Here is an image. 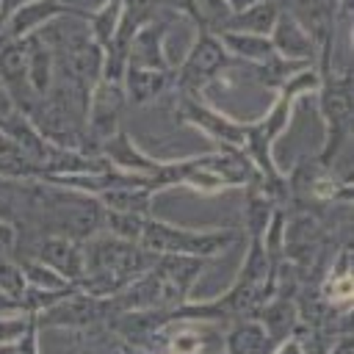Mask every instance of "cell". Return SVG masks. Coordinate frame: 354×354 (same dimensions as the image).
<instances>
[{
	"instance_id": "obj_1",
	"label": "cell",
	"mask_w": 354,
	"mask_h": 354,
	"mask_svg": "<svg viewBox=\"0 0 354 354\" xmlns=\"http://www.w3.org/2000/svg\"><path fill=\"white\" fill-rule=\"evenodd\" d=\"M235 238H238L235 230H191V227H177V224L149 216L138 246L155 257L185 254V257L210 260L213 254H221L224 249H230L235 243Z\"/></svg>"
},
{
	"instance_id": "obj_2",
	"label": "cell",
	"mask_w": 354,
	"mask_h": 354,
	"mask_svg": "<svg viewBox=\"0 0 354 354\" xmlns=\"http://www.w3.org/2000/svg\"><path fill=\"white\" fill-rule=\"evenodd\" d=\"M318 111L326 127V138L324 147L318 152L321 166L335 163V158L346 149L348 136H351V75L340 72V75H326L321 77V88H318Z\"/></svg>"
},
{
	"instance_id": "obj_3",
	"label": "cell",
	"mask_w": 354,
	"mask_h": 354,
	"mask_svg": "<svg viewBox=\"0 0 354 354\" xmlns=\"http://www.w3.org/2000/svg\"><path fill=\"white\" fill-rule=\"evenodd\" d=\"M227 64H230V55L218 41V36L199 30L180 69L171 75V83L180 88V94L196 97V91H202L210 80H216L227 69Z\"/></svg>"
},
{
	"instance_id": "obj_4",
	"label": "cell",
	"mask_w": 354,
	"mask_h": 354,
	"mask_svg": "<svg viewBox=\"0 0 354 354\" xmlns=\"http://www.w3.org/2000/svg\"><path fill=\"white\" fill-rule=\"evenodd\" d=\"M180 122H185L188 127L199 130L202 136H207L210 141H216V147H243L246 138V124L249 122H238L216 108H210L207 102H202L199 97H180Z\"/></svg>"
},
{
	"instance_id": "obj_5",
	"label": "cell",
	"mask_w": 354,
	"mask_h": 354,
	"mask_svg": "<svg viewBox=\"0 0 354 354\" xmlns=\"http://www.w3.org/2000/svg\"><path fill=\"white\" fill-rule=\"evenodd\" d=\"M72 14H80V11H75L72 6H64L61 0H28V3L14 6L3 17L0 36L3 39H28V36L39 33L41 28H47L50 22L72 17Z\"/></svg>"
},
{
	"instance_id": "obj_6",
	"label": "cell",
	"mask_w": 354,
	"mask_h": 354,
	"mask_svg": "<svg viewBox=\"0 0 354 354\" xmlns=\"http://www.w3.org/2000/svg\"><path fill=\"white\" fill-rule=\"evenodd\" d=\"M36 260H41L44 266H50L53 271H58L66 282L77 285L83 271H86V260H83V243L72 241L66 235H39L30 246V252H25Z\"/></svg>"
},
{
	"instance_id": "obj_7",
	"label": "cell",
	"mask_w": 354,
	"mask_h": 354,
	"mask_svg": "<svg viewBox=\"0 0 354 354\" xmlns=\"http://www.w3.org/2000/svg\"><path fill=\"white\" fill-rule=\"evenodd\" d=\"M105 315V299H94L83 290H72L69 296H64L61 301H55L53 307H47L44 313L36 315L39 329H53V326H88L94 321H100Z\"/></svg>"
},
{
	"instance_id": "obj_8",
	"label": "cell",
	"mask_w": 354,
	"mask_h": 354,
	"mask_svg": "<svg viewBox=\"0 0 354 354\" xmlns=\"http://www.w3.org/2000/svg\"><path fill=\"white\" fill-rule=\"evenodd\" d=\"M271 44H274V53L282 58V61H293V64H318V47L315 41L310 39V33L288 14L279 8V17L271 28Z\"/></svg>"
},
{
	"instance_id": "obj_9",
	"label": "cell",
	"mask_w": 354,
	"mask_h": 354,
	"mask_svg": "<svg viewBox=\"0 0 354 354\" xmlns=\"http://www.w3.org/2000/svg\"><path fill=\"white\" fill-rule=\"evenodd\" d=\"M100 155L105 158V163L116 171H124V174H136V177H152L160 166V160H152L124 130H116L102 147H100Z\"/></svg>"
},
{
	"instance_id": "obj_10",
	"label": "cell",
	"mask_w": 354,
	"mask_h": 354,
	"mask_svg": "<svg viewBox=\"0 0 354 354\" xmlns=\"http://www.w3.org/2000/svg\"><path fill=\"white\" fill-rule=\"evenodd\" d=\"M166 22H147L138 28L127 44V66L136 69H158V72H171L166 61Z\"/></svg>"
},
{
	"instance_id": "obj_11",
	"label": "cell",
	"mask_w": 354,
	"mask_h": 354,
	"mask_svg": "<svg viewBox=\"0 0 354 354\" xmlns=\"http://www.w3.org/2000/svg\"><path fill=\"white\" fill-rule=\"evenodd\" d=\"M169 86H171V72L124 66V75H122V94H124V102H133V105L155 102L158 97L166 94Z\"/></svg>"
},
{
	"instance_id": "obj_12",
	"label": "cell",
	"mask_w": 354,
	"mask_h": 354,
	"mask_svg": "<svg viewBox=\"0 0 354 354\" xmlns=\"http://www.w3.org/2000/svg\"><path fill=\"white\" fill-rule=\"evenodd\" d=\"M274 340L257 318H238L224 335L227 354H271Z\"/></svg>"
},
{
	"instance_id": "obj_13",
	"label": "cell",
	"mask_w": 354,
	"mask_h": 354,
	"mask_svg": "<svg viewBox=\"0 0 354 354\" xmlns=\"http://www.w3.org/2000/svg\"><path fill=\"white\" fill-rule=\"evenodd\" d=\"M277 17H279V3L277 0H263V3H254V6H249L243 11L230 14L224 30H230V33H252V36H271V28H274Z\"/></svg>"
},
{
	"instance_id": "obj_14",
	"label": "cell",
	"mask_w": 354,
	"mask_h": 354,
	"mask_svg": "<svg viewBox=\"0 0 354 354\" xmlns=\"http://www.w3.org/2000/svg\"><path fill=\"white\" fill-rule=\"evenodd\" d=\"M254 318L263 324V329L268 332V337L274 340V346L282 343L285 337H293V335H296V321H299V315H296V304H293L290 299L271 296V299L254 313Z\"/></svg>"
},
{
	"instance_id": "obj_15",
	"label": "cell",
	"mask_w": 354,
	"mask_h": 354,
	"mask_svg": "<svg viewBox=\"0 0 354 354\" xmlns=\"http://www.w3.org/2000/svg\"><path fill=\"white\" fill-rule=\"evenodd\" d=\"M218 41L224 44V50H227L230 58H241V61H246L252 66H260V64L277 58L274 44H271L268 36H252V33H230V30H224V33H218Z\"/></svg>"
},
{
	"instance_id": "obj_16",
	"label": "cell",
	"mask_w": 354,
	"mask_h": 354,
	"mask_svg": "<svg viewBox=\"0 0 354 354\" xmlns=\"http://www.w3.org/2000/svg\"><path fill=\"white\" fill-rule=\"evenodd\" d=\"M17 263L25 274L28 288H33V290H41V293H50V296H69L75 290L72 282H66L58 271H53L50 266H44L41 260H36L30 254H19Z\"/></svg>"
},
{
	"instance_id": "obj_17",
	"label": "cell",
	"mask_w": 354,
	"mask_h": 354,
	"mask_svg": "<svg viewBox=\"0 0 354 354\" xmlns=\"http://www.w3.org/2000/svg\"><path fill=\"white\" fill-rule=\"evenodd\" d=\"M122 25V0H105L94 14L86 17V28H88V36L97 47H105L113 41L116 30Z\"/></svg>"
},
{
	"instance_id": "obj_18",
	"label": "cell",
	"mask_w": 354,
	"mask_h": 354,
	"mask_svg": "<svg viewBox=\"0 0 354 354\" xmlns=\"http://www.w3.org/2000/svg\"><path fill=\"white\" fill-rule=\"evenodd\" d=\"M147 218H149V216H141V213L102 210V230H105V235H111V238L138 243V241H141V232H144Z\"/></svg>"
},
{
	"instance_id": "obj_19",
	"label": "cell",
	"mask_w": 354,
	"mask_h": 354,
	"mask_svg": "<svg viewBox=\"0 0 354 354\" xmlns=\"http://www.w3.org/2000/svg\"><path fill=\"white\" fill-rule=\"evenodd\" d=\"M230 14L232 11H230L227 0H194V22L199 25V30L221 33Z\"/></svg>"
},
{
	"instance_id": "obj_20",
	"label": "cell",
	"mask_w": 354,
	"mask_h": 354,
	"mask_svg": "<svg viewBox=\"0 0 354 354\" xmlns=\"http://www.w3.org/2000/svg\"><path fill=\"white\" fill-rule=\"evenodd\" d=\"M25 290H28V282H25V274L17 257H0V293L19 307Z\"/></svg>"
},
{
	"instance_id": "obj_21",
	"label": "cell",
	"mask_w": 354,
	"mask_h": 354,
	"mask_svg": "<svg viewBox=\"0 0 354 354\" xmlns=\"http://www.w3.org/2000/svg\"><path fill=\"white\" fill-rule=\"evenodd\" d=\"M36 324V315L14 310V313H3L0 315V346H17L25 332Z\"/></svg>"
},
{
	"instance_id": "obj_22",
	"label": "cell",
	"mask_w": 354,
	"mask_h": 354,
	"mask_svg": "<svg viewBox=\"0 0 354 354\" xmlns=\"http://www.w3.org/2000/svg\"><path fill=\"white\" fill-rule=\"evenodd\" d=\"M19 249V230L8 218L0 216V257H14Z\"/></svg>"
},
{
	"instance_id": "obj_23",
	"label": "cell",
	"mask_w": 354,
	"mask_h": 354,
	"mask_svg": "<svg viewBox=\"0 0 354 354\" xmlns=\"http://www.w3.org/2000/svg\"><path fill=\"white\" fill-rule=\"evenodd\" d=\"M17 113H22L17 105H14V100H11V94H8V88L3 86V80H0V130L17 116Z\"/></svg>"
},
{
	"instance_id": "obj_24",
	"label": "cell",
	"mask_w": 354,
	"mask_h": 354,
	"mask_svg": "<svg viewBox=\"0 0 354 354\" xmlns=\"http://www.w3.org/2000/svg\"><path fill=\"white\" fill-rule=\"evenodd\" d=\"M271 354H307V348L299 343V337L293 335V337H285L282 343H277L274 348H271Z\"/></svg>"
},
{
	"instance_id": "obj_25",
	"label": "cell",
	"mask_w": 354,
	"mask_h": 354,
	"mask_svg": "<svg viewBox=\"0 0 354 354\" xmlns=\"http://www.w3.org/2000/svg\"><path fill=\"white\" fill-rule=\"evenodd\" d=\"M326 354H354V337H351L348 332L337 335V337H335V343L329 346V351H326Z\"/></svg>"
},
{
	"instance_id": "obj_26",
	"label": "cell",
	"mask_w": 354,
	"mask_h": 354,
	"mask_svg": "<svg viewBox=\"0 0 354 354\" xmlns=\"http://www.w3.org/2000/svg\"><path fill=\"white\" fill-rule=\"evenodd\" d=\"M254 3H263V0H227V6H230L232 14H235V11H243V8L254 6Z\"/></svg>"
},
{
	"instance_id": "obj_27",
	"label": "cell",
	"mask_w": 354,
	"mask_h": 354,
	"mask_svg": "<svg viewBox=\"0 0 354 354\" xmlns=\"http://www.w3.org/2000/svg\"><path fill=\"white\" fill-rule=\"evenodd\" d=\"M14 310H19V307H17L11 299H6V296L0 293V315H3V313H14Z\"/></svg>"
},
{
	"instance_id": "obj_28",
	"label": "cell",
	"mask_w": 354,
	"mask_h": 354,
	"mask_svg": "<svg viewBox=\"0 0 354 354\" xmlns=\"http://www.w3.org/2000/svg\"><path fill=\"white\" fill-rule=\"evenodd\" d=\"M0 354H17V348L14 346H0Z\"/></svg>"
},
{
	"instance_id": "obj_29",
	"label": "cell",
	"mask_w": 354,
	"mask_h": 354,
	"mask_svg": "<svg viewBox=\"0 0 354 354\" xmlns=\"http://www.w3.org/2000/svg\"><path fill=\"white\" fill-rule=\"evenodd\" d=\"M3 17H6V0H0V22H3Z\"/></svg>"
},
{
	"instance_id": "obj_30",
	"label": "cell",
	"mask_w": 354,
	"mask_h": 354,
	"mask_svg": "<svg viewBox=\"0 0 354 354\" xmlns=\"http://www.w3.org/2000/svg\"><path fill=\"white\" fill-rule=\"evenodd\" d=\"M124 354H133V351H124Z\"/></svg>"
}]
</instances>
